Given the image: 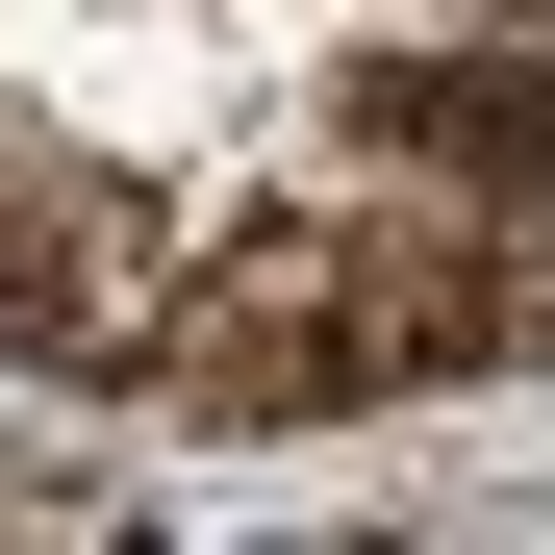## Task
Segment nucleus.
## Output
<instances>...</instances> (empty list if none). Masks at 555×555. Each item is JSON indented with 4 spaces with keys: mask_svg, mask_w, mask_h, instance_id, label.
Listing matches in <instances>:
<instances>
[{
    "mask_svg": "<svg viewBox=\"0 0 555 555\" xmlns=\"http://www.w3.org/2000/svg\"><path fill=\"white\" fill-rule=\"evenodd\" d=\"M0 353H51V379L177 353V328H152V278H127V228H0Z\"/></svg>",
    "mask_w": 555,
    "mask_h": 555,
    "instance_id": "nucleus-2",
    "label": "nucleus"
},
{
    "mask_svg": "<svg viewBox=\"0 0 555 555\" xmlns=\"http://www.w3.org/2000/svg\"><path fill=\"white\" fill-rule=\"evenodd\" d=\"M353 127L404 177H454V203H555V51H379Z\"/></svg>",
    "mask_w": 555,
    "mask_h": 555,
    "instance_id": "nucleus-1",
    "label": "nucleus"
}]
</instances>
